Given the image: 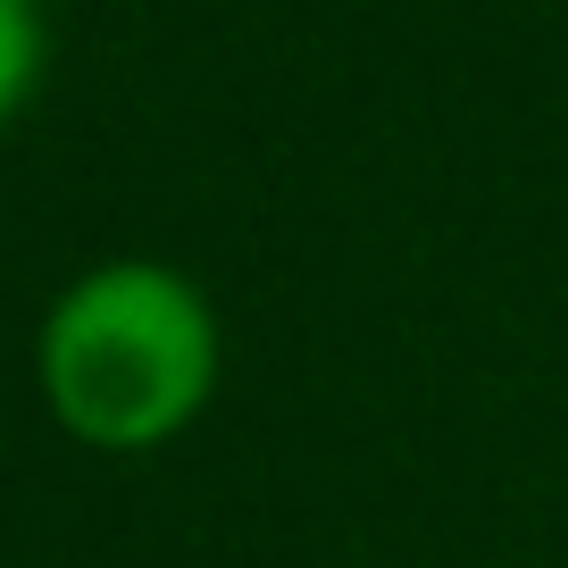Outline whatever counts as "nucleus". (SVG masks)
Segmentation results:
<instances>
[{
  "label": "nucleus",
  "mask_w": 568,
  "mask_h": 568,
  "mask_svg": "<svg viewBox=\"0 0 568 568\" xmlns=\"http://www.w3.org/2000/svg\"><path fill=\"white\" fill-rule=\"evenodd\" d=\"M226 343L217 310L168 260H101L42 318L34 376L51 418L92 452H160L210 409Z\"/></svg>",
  "instance_id": "1"
},
{
  "label": "nucleus",
  "mask_w": 568,
  "mask_h": 568,
  "mask_svg": "<svg viewBox=\"0 0 568 568\" xmlns=\"http://www.w3.org/2000/svg\"><path fill=\"white\" fill-rule=\"evenodd\" d=\"M34 84H42V9L0 0V125L34 101Z\"/></svg>",
  "instance_id": "2"
}]
</instances>
